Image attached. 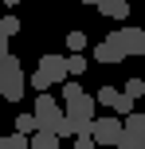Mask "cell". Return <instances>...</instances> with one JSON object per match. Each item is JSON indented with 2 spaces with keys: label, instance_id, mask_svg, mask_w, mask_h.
<instances>
[{
  "label": "cell",
  "instance_id": "6da1fadb",
  "mask_svg": "<svg viewBox=\"0 0 145 149\" xmlns=\"http://www.w3.org/2000/svg\"><path fill=\"white\" fill-rule=\"evenodd\" d=\"M35 118H39V130H51V134H59V137H71V134L78 137L75 122L67 118V110H59V102H55L47 90H39V98H35Z\"/></svg>",
  "mask_w": 145,
  "mask_h": 149
},
{
  "label": "cell",
  "instance_id": "7a4b0ae2",
  "mask_svg": "<svg viewBox=\"0 0 145 149\" xmlns=\"http://www.w3.org/2000/svg\"><path fill=\"white\" fill-rule=\"evenodd\" d=\"M71 79V63L63 59V55H55V51H47V55H39V67L35 74H31V90H47V86H55V82H67Z\"/></svg>",
  "mask_w": 145,
  "mask_h": 149
},
{
  "label": "cell",
  "instance_id": "3957f363",
  "mask_svg": "<svg viewBox=\"0 0 145 149\" xmlns=\"http://www.w3.org/2000/svg\"><path fill=\"white\" fill-rule=\"evenodd\" d=\"M28 86H31V82L24 79L20 59H16V55H4V59H0V94H4L8 102H20Z\"/></svg>",
  "mask_w": 145,
  "mask_h": 149
},
{
  "label": "cell",
  "instance_id": "277c9868",
  "mask_svg": "<svg viewBox=\"0 0 145 149\" xmlns=\"http://www.w3.org/2000/svg\"><path fill=\"white\" fill-rule=\"evenodd\" d=\"M94 106H98V98H90L86 90L78 98H67V118L75 122L78 134H94Z\"/></svg>",
  "mask_w": 145,
  "mask_h": 149
},
{
  "label": "cell",
  "instance_id": "5b68a950",
  "mask_svg": "<svg viewBox=\"0 0 145 149\" xmlns=\"http://www.w3.org/2000/svg\"><path fill=\"white\" fill-rule=\"evenodd\" d=\"M122 134H126V122H122V118H94V137H98V145L118 149Z\"/></svg>",
  "mask_w": 145,
  "mask_h": 149
},
{
  "label": "cell",
  "instance_id": "8992f818",
  "mask_svg": "<svg viewBox=\"0 0 145 149\" xmlns=\"http://www.w3.org/2000/svg\"><path fill=\"white\" fill-rule=\"evenodd\" d=\"M110 39H114V43L122 47L126 55H141V47H145V31H141V28H133V24H130V28H118Z\"/></svg>",
  "mask_w": 145,
  "mask_h": 149
},
{
  "label": "cell",
  "instance_id": "52a82bcc",
  "mask_svg": "<svg viewBox=\"0 0 145 149\" xmlns=\"http://www.w3.org/2000/svg\"><path fill=\"white\" fill-rule=\"evenodd\" d=\"M94 59H98V63H106V67H110V63H122V59H126V51H122V47L114 43V39H102V43L94 47Z\"/></svg>",
  "mask_w": 145,
  "mask_h": 149
},
{
  "label": "cell",
  "instance_id": "ba28073f",
  "mask_svg": "<svg viewBox=\"0 0 145 149\" xmlns=\"http://www.w3.org/2000/svg\"><path fill=\"white\" fill-rule=\"evenodd\" d=\"M98 12L106 16V20H126V16H130V0H102Z\"/></svg>",
  "mask_w": 145,
  "mask_h": 149
},
{
  "label": "cell",
  "instance_id": "9c48e42d",
  "mask_svg": "<svg viewBox=\"0 0 145 149\" xmlns=\"http://www.w3.org/2000/svg\"><path fill=\"white\" fill-rule=\"evenodd\" d=\"M31 149H59V134H51V130H35V134H31Z\"/></svg>",
  "mask_w": 145,
  "mask_h": 149
},
{
  "label": "cell",
  "instance_id": "30bf717a",
  "mask_svg": "<svg viewBox=\"0 0 145 149\" xmlns=\"http://www.w3.org/2000/svg\"><path fill=\"white\" fill-rule=\"evenodd\" d=\"M16 130H20V134H35V130H39L35 110H31V114H16Z\"/></svg>",
  "mask_w": 145,
  "mask_h": 149
},
{
  "label": "cell",
  "instance_id": "8fae6325",
  "mask_svg": "<svg viewBox=\"0 0 145 149\" xmlns=\"http://www.w3.org/2000/svg\"><path fill=\"white\" fill-rule=\"evenodd\" d=\"M118 94H122V90H118V86H110V82H106V86H98V94H94V98H98V106H110V110H114Z\"/></svg>",
  "mask_w": 145,
  "mask_h": 149
},
{
  "label": "cell",
  "instance_id": "7c38bea8",
  "mask_svg": "<svg viewBox=\"0 0 145 149\" xmlns=\"http://www.w3.org/2000/svg\"><path fill=\"white\" fill-rule=\"evenodd\" d=\"M133 102H137V98H130V94L122 90V94H118V102H114V114H122V118H130V114H133Z\"/></svg>",
  "mask_w": 145,
  "mask_h": 149
},
{
  "label": "cell",
  "instance_id": "4fadbf2b",
  "mask_svg": "<svg viewBox=\"0 0 145 149\" xmlns=\"http://www.w3.org/2000/svg\"><path fill=\"white\" fill-rule=\"evenodd\" d=\"M126 130H130V134H137V137H145V114L133 110L130 118H126Z\"/></svg>",
  "mask_w": 145,
  "mask_h": 149
},
{
  "label": "cell",
  "instance_id": "5bb4252c",
  "mask_svg": "<svg viewBox=\"0 0 145 149\" xmlns=\"http://www.w3.org/2000/svg\"><path fill=\"white\" fill-rule=\"evenodd\" d=\"M126 94H130V98H145V79H126Z\"/></svg>",
  "mask_w": 145,
  "mask_h": 149
},
{
  "label": "cell",
  "instance_id": "9a60e30c",
  "mask_svg": "<svg viewBox=\"0 0 145 149\" xmlns=\"http://www.w3.org/2000/svg\"><path fill=\"white\" fill-rule=\"evenodd\" d=\"M118 149H145V137H137V134H130V130H126L122 141H118Z\"/></svg>",
  "mask_w": 145,
  "mask_h": 149
},
{
  "label": "cell",
  "instance_id": "2e32d148",
  "mask_svg": "<svg viewBox=\"0 0 145 149\" xmlns=\"http://www.w3.org/2000/svg\"><path fill=\"white\" fill-rule=\"evenodd\" d=\"M67 63H71V74H83V71H86V55H83V51H71Z\"/></svg>",
  "mask_w": 145,
  "mask_h": 149
},
{
  "label": "cell",
  "instance_id": "e0dca14e",
  "mask_svg": "<svg viewBox=\"0 0 145 149\" xmlns=\"http://www.w3.org/2000/svg\"><path fill=\"white\" fill-rule=\"evenodd\" d=\"M67 47H71V51H83V47H86V36H83V31H67Z\"/></svg>",
  "mask_w": 145,
  "mask_h": 149
},
{
  "label": "cell",
  "instance_id": "ac0fdd59",
  "mask_svg": "<svg viewBox=\"0 0 145 149\" xmlns=\"http://www.w3.org/2000/svg\"><path fill=\"white\" fill-rule=\"evenodd\" d=\"M0 31H4V36H16V31H20V20H16V16H4V20H0Z\"/></svg>",
  "mask_w": 145,
  "mask_h": 149
},
{
  "label": "cell",
  "instance_id": "d6986e66",
  "mask_svg": "<svg viewBox=\"0 0 145 149\" xmlns=\"http://www.w3.org/2000/svg\"><path fill=\"white\" fill-rule=\"evenodd\" d=\"M94 145H98V137H94V134H78V141L71 145V149H94Z\"/></svg>",
  "mask_w": 145,
  "mask_h": 149
},
{
  "label": "cell",
  "instance_id": "ffe728a7",
  "mask_svg": "<svg viewBox=\"0 0 145 149\" xmlns=\"http://www.w3.org/2000/svg\"><path fill=\"white\" fill-rule=\"evenodd\" d=\"M12 149H31V134H20V130H16L12 134Z\"/></svg>",
  "mask_w": 145,
  "mask_h": 149
},
{
  "label": "cell",
  "instance_id": "44dd1931",
  "mask_svg": "<svg viewBox=\"0 0 145 149\" xmlns=\"http://www.w3.org/2000/svg\"><path fill=\"white\" fill-rule=\"evenodd\" d=\"M78 94H83L78 82H63V98H78Z\"/></svg>",
  "mask_w": 145,
  "mask_h": 149
},
{
  "label": "cell",
  "instance_id": "7402d4cb",
  "mask_svg": "<svg viewBox=\"0 0 145 149\" xmlns=\"http://www.w3.org/2000/svg\"><path fill=\"white\" fill-rule=\"evenodd\" d=\"M8 39H12V36H4V31H0V59H4V55H12V47H8Z\"/></svg>",
  "mask_w": 145,
  "mask_h": 149
},
{
  "label": "cell",
  "instance_id": "603a6c76",
  "mask_svg": "<svg viewBox=\"0 0 145 149\" xmlns=\"http://www.w3.org/2000/svg\"><path fill=\"white\" fill-rule=\"evenodd\" d=\"M0 149H12V137H0Z\"/></svg>",
  "mask_w": 145,
  "mask_h": 149
},
{
  "label": "cell",
  "instance_id": "cb8c5ba5",
  "mask_svg": "<svg viewBox=\"0 0 145 149\" xmlns=\"http://www.w3.org/2000/svg\"><path fill=\"white\" fill-rule=\"evenodd\" d=\"M83 4H94V8H98V4H102V0H83Z\"/></svg>",
  "mask_w": 145,
  "mask_h": 149
},
{
  "label": "cell",
  "instance_id": "d4e9b609",
  "mask_svg": "<svg viewBox=\"0 0 145 149\" xmlns=\"http://www.w3.org/2000/svg\"><path fill=\"white\" fill-rule=\"evenodd\" d=\"M4 4H8V8H16V4H20V0H4Z\"/></svg>",
  "mask_w": 145,
  "mask_h": 149
},
{
  "label": "cell",
  "instance_id": "484cf974",
  "mask_svg": "<svg viewBox=\"0 0 145 149\" xmlns=\"http://www.w3.org/2000/svg\"><path fill=\"white\" fill-rule=\"evenodd\" d=\"M141 55H145V47H141Z\"/></svg>",
  "mask_w": 145,
  "mask_h": 149
}]
</instances>
